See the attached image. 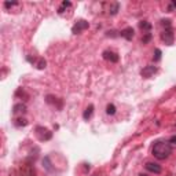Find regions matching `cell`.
<instances>
[{
    "instance_id": "cell-4",
    "label": "cell",
    "mask_w": 176,
    "mask_h": 176,
    "mask_svg": "<svg viewBox=\"0 0 176 176\" xmlns=\"http://www.w3.org/2000/svg\"><path fill=\"white\" fill-rule=\"evenodd\" d=\"M36 133L39 135L40 140H50L51 136H52V132L47 130V128H43V127H37L36 128Z\"/></svg>"
},
{
    "instance_id": "cell-16",
    "label": "cell",
    "mask_w": 176,
    "mask_h": 176,
    "mask_svg": "<svg viewBox=\"0 0 176 176\" xmlns=\"http://www.w3.org/2000/svg\"><path fill=\"white\" fill-rule=\"evenodd\" d=\"M26 124H28V121H26L25 119H18L17 121H15V125H17V127H21V125L25 127Z\"/></svg>"
},
{
    "instance_id": "cell-11",
    "label": "cell",
    "mask_w": 176,
    "mask_h": 176,
    "mask_svg": "<svg viewBox=\"0 0 176 176\" xmlns=\"http://www.w3.org/2000/svg\"><path fill=\"white\" fill-rule=\"evenodd\" d=\"M92 113H94V106H92V105H90V106H88V108L85 109V111H84V114H83L84 120L91 119V116H92Z\"/></svg>"
},
{
    "instance_id": "cell-9",
    "label": "cell",
    "mask_w": 176,
    "mask_h": 176,
    "mask_svg": "<svg viewBox=\"0 0 176 176\" xmlns=\"http://www.w3.org/2000/svg\"><path fill=\"white\" fill-rule=\"evenodd\" d=\"M120 36L124 37V39H127V40H132V37H133V29L132 28L122 29L121 32H120Z\"/></svg>"
},
{
    "instance_id": "cell-19",
    "label": "cell",
    "mask_w": 176,
    "mask_h": 176,
    "mask_svg": "<svg viewBox=\"0 0 176 176\" xmlns=\"http://www.w3.org/2000/svg\"><path fill=\"white\" fill-rule=\"evenodd\" d=\"M13 6H17V1H11V3H10V1H6V3H4V7H13Z\"/></svg>"
},
{
    "instance_id": "cell-17",
    "label": "cell",
    "mask_w": 176,
    "mask_h": 176,
    "mask_svg": "<svg viewBox=\"0 0 176 176\" xmlns=\"http://www.w3.org/2000/svg\"><path fill=\"white\" fill-rule=\"evenodd\" d=\"M150 39H151V35H150V33H146V36L142 39V43H143V44L149 43V41H150Z\"/></svg>"
},
{
    "instance_id": "cell-21",
    "label": "cell",
    "mask_w": 176,
    "mask_h": 176,
    "mask_svg": "<svg viewBox=\"0 0 176 176\" xmlns=\"http://www.w3.org/2000/svg\"><path fill=\"white\" fill-rule=\"evenodd\" d=\"M175 7H176V1H172V3H171V6L168 7V10H169V11H172Z\"/></svg>"
},
{
    "instance_id": "cell-10",
    "label": "cell",
    "mask_w": 176,
    "mask_h": 176,
    "mask_svg": "<svg viewBox=\"0 0 176 176\" xmlns=\"http://www.w3.org/2000/svg\"><path fill=\"white\" fill-rule=\"evenodd\" d=\"M14 114H18V113H25L26 111V106L25 105H22V103H17L14 106Z\"/></svg>"
},
{
    "instance_id": "cell-15",
    "label": "cell",
    "mask_w": 176,
    "mask_h": 176,
    "mask_svg": "<svg viewBox=\"0 0 176 176\" xmlns=\"http://www.w3.org/2000/svg\"><path fill=\"white\" fill-rule=\"evenodd\" d=\"M106 113L108 114H110V116H113L116 113V106L113 103H110V105H108V108H106Z\"/></svg>"
},
{
    "instance_id": "cell-2",
    "label": "cell",
    "mask_w": 176,
    "mask_h": 176,
    "mask_svg": "<svg viewBox=\"0 0 176 176\" xmlns=\"http://www.w3.org/2000/svg\"><path fill=\"white\" fill-rule=\"evenodd\" d=\"M161 24L165 28V30L161 33V39L165 41V44L172 46L173 44V29H172V25H171V21L169 19H162Z\"/></svg>"
},
{
    "instance_id": "cell-1",
    "label": "cell",
    "mask_w": 176,
    "mask_h": 176,
    "mask_svg": "<svg viewBox=\"0 0 176 176\" xmlns=\"http://www.w3.org/2000/svg\"><path fill=\"white\" fill-rule=\"evenodd\" d=\"M151 153L158 160H165L172 153V146L169 142H155L151 149Z\"/></svg>"
},
{
    "instance_id": "cell-14",
    "label": "cell",
    "mask_w": 176,
    "mask_h": 176,
    "mask_svg": "<svg viewBox=\"0 0 176 176\" xmlns=\"http://www.w3.org/2000/svg\"><path fill=\"white\" fill-rule=\"evenodd\" d=\"M70 6H72V3H70V1H62L61 7L58 8V13H59V14H62V13H63V10H65V8H68V7H70Z\"/></svg>"
},
{
    "instance_id": "cell-3",
    "label": "cell",
    "mask_w": 176,
    "mask_h": 176,
    "mask_svg": "<svg viewBox=\"0 0 176 176\" xmlns=\"http://www.w3.org/2000/svg\"><path fill=\"white\" fill-rule=\"evenodd\" d=\"M88 26H90V24H88V22L84 21V19H80V21H77L74 25H73L72 32L74 33V35H79V33H81L83 30L88 29Z\"/></svg>"
},
{
    "instance_id": "cell-8",
    "label": "cell",
    "mask_w": 176,
    "mask_h": 176,
    "mask_svg": "<svg viewBox=\"0 0 176 176\" xmlns=\"http://www.w3.org/2000/svg\"><path fill=\"white\" fill-rule=\"evenodd\" d=\"M146 169L153 173H157V175L161 173V166L158 165V164H155V162H147V164H146Z\"/></svg>"
},
{
    "instance_id": "cell-5",
    "label": "cell",
    "mask_w": 176,
    "mask_h": 176,
    "mask_svg": "<svg viewBox=\"0 0 176 176\" xmlns=\"http://www.w3.org/2000/svg\"><path fill=\"white\" fill-rule=\"evenodd\" d=\"M155 72H157V68H155V66H146V68L142 69L140 74H142V77H144V79H149V77H151Z\"/></svg>"
},
{
    "instance_id": "cell-22",
    "label": "cell",
    "mask_w": 176,
    "mask_h": 176,
    "mask_svg": "<svg viewBox=\"0 0 176 176\" xmlns=\"http://www.w3.org/2000/svg\"><path fill=\"white\" fill-rule=\"evenodd\" d=\"M139 176H146V175H143V173H140V175Z\"/></svg>"
},
{
    "instance_id": "cell-13",
    "label": "cell",
    "mask_w": 176,
    "mask_h": 176,
    "mask_svg": "<svg viewBox=\"0 0 176 176\" xmlns=\"http://www.w3.org/2000/svg\"><path fill=\"white\" fill-rule=\"evenodd\" d=\"M119 7H120V4H119V3L110 4V8H109V13H110V14H111V15H114V14H117V11H119Z\"/></svg>"
},
{
    "instance_id": "cell-20",
    "label": "cell",
    "mask_w": 176,
    "mask_h": 176,
    "mask_svg": "<svg viewBox=\"0 0 176 176\" xmlns=\"http://www.w3.org/2000/svg\"><path fill=\"white\" fill-rule=\"evenodd\" d=\"M169 143L176 144V135H173V136H171V138H169Z\"/></svg>"
},
{
    "instance_id": "cell-7",
    "label": "cell",
    "mask_w": 176,
    "mask_h": 176,
    "mask_svg": "<svg viewBox=\"0 0 176 176\" xmlns=\"http://www.w3.org/2000/svg\"><path fill=\"white\" fill-rule=\"evenodd\" d=\"M103 58L106 59V61H110V62H117L119 61V55L116 54V52H113V51H103Z\"/></svg>"
},
{
    "instance_id": "cell-6",
    "label": "cell",
    "mask_w": 176,
    "mask_h": 176,
    "mask_svg": "<svg viewBox=\"0 0 176 176\" xmlns=\"http://www.w3.org/2000/svg\"><path fill=\"white\" fill-rule=\"evenodd\" d=\"M28 61L29 62H32V63H35V66H36L37 69H40V70H43L44 68H46V65H47V62L44 61L43 58H39V59H35V58H30V57H28Z\"/></svg>"
},
{
    "instance_id": "cell-12",
    "label": "cell",
    "mask_w": 176,
    "mask_h": 176,
    "mask_svg": "<svg viewBox=\"0 0 176 176\" xmlns=\"http://www.w3.org/2000/svg\"><path fill=\"white\" fill-rule=\"evenodd\" d=\"M139 28L142 29V30H147V32H150L151 25L149 24V22H146V21H142V22H139Z\"/></svg>"
},
{
    "instance_id": "cell-18",
    "label": "cell",
    "mask_w": 176,
    "mask_h": 176,
    "mask_svg": "<svg viewBox=\"0 0 176 176\" xmlns=\"http://www.w3.org/2000/svg\"><path fill=\"white\" fill-rule=\"evenodd\" d=\"M160 58H161V50H155V57H154V59L155 61H160Z\"/></svg>"
}]
</instances>
